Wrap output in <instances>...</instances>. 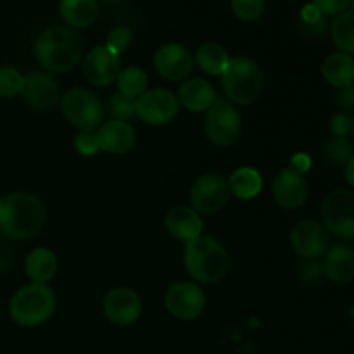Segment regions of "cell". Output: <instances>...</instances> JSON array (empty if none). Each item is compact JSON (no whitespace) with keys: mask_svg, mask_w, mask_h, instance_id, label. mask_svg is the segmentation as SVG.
Segmentation results:
<instances>
[{"mask_svg":"<svg viewBox=\"0 0 354 354\" xmlns=\"http://www.w3.org/2000/svg\"><path fill=\"white\" fill-rule=\"evenodd\" d=\"M47 220L44 201L31 192H12L0 203V234L12 241L37 237Z\"/></svg>","mask_w":354,"mask_h":354,"instance_id":"cell-1","label":"cell"},{"mask_svg":"<svg viewBox=\"0 0 354 354\" xmlns=\"http://www.w3.org/2000/svg\"><path fill=\"white\" fill-rule=\"evenodd\" d=\"M35 57L52 73H68L83 57V38L69 26L47 28L35 44Z\"/></svg>","mask_w":354,"mask_h":354,"instance_id":"cell-2","label":"cell"},{"mask_svg":"<svg viewBox=\"0 0 354 354\" xmlns=\"http://www.w3.org/2000/svg\"><path fill=\"white\" fill-rule=\"evenodd\" d=\"M183 263L187 273L201 283L220 282L230 268L227 249L211 235H199L187 242Z\"/></svg>","mask_w":354,"mask_h":354,"instance_id":"cell-3","label":"cell"},{"mask_svg":"<svg viewBox=\"0 0 354 354\" xmlns=\"http://www.w3.org/2000/svg\"><path fill=\"white\" fill-rule=\"evenodd\" d=\"M55 311V294L47 283H28L12 296L9 304L10 318L21 327H38Z\"/></svg>","mask_w":354,"mask_h":354,"instance_id":"cell-4","label":"cell"},{"mask_svg":"<svg viewBox=\"0 0 354 354\" xmlns=\"http://www.w3.org/2000/svg\"><path fill=\"white\" fill-rule=\"evenodd\" d=\"M223 92L234 104L248 106L259 97L263 90V73L251 57H232L221 75Z\"/></svg>","mask_w":354,"mask_h":354,"instance_id":"cell-5","label":"cell"},{"mask_svg":"<svg viewBox=\"0 0 354 354\" xmlns=\"http://www.w3.org/2000/svg\"><path fill=\"white\" fill-rule=\"evenodd\" d=\"M61 111L78 131H95L104 123L106 106L97 93L86 88L68 90L61 97Z\"/></svg>","mask_w":354,"mask_h":354,"instance_id":"cell-6","label":"cell"},{"mask_svg":"<svg viewBox=\"0 0 354 354\" xmlns=\"http://www.w3.org/2000/svg\"><path fill=\"white\" fill-rule=\"evenodd\" d=\"M204 133L216 147L235 144L242 133V116L237 107L228 100L216 99V102L206 111Z\"/></svg>","mask_w":354,"mask_h":354,"instance_id":"cell-7","label":"cell"},{"mask_svg":"<svg viewBox=\"0 0 354 354\" xmlns=\"http://www.w3.org/2000/svg\"><path fill=\"white\" fill-rule=\"evenodd\" d=\"M322 221L328 234L339 239H354V192L334 190L322 204Z\"/></svg>","mask_w":354,"mask_h":354,"instance_id":"cell-8","label":"cell"},{"mask_svg":"<svg viewBox=\"0 0 354 354\" xmlns=\"http://www.w3.org/2000/svg\"><path fill=\"white\" fill-rule=\"evenodd\" d=\"M230 197V182L216 173L199 176L190 189V204L199 214L218 213L227 206Z\"/></svg>","mask_w":354,"mask_h":354,"instance_id":"cell-9","label":"cell"},{"mask_svg":"<svg viewBox=\"0 0 354 354\" xmlns=\"http://www.w3.org/2000/svg\"><path fill=\"white\" fill-rule=\"evenodd\" d=\"M178 109V97L166 88L147 90L135 99V116L152 127L171 123Z\"/></svg>","mask_w":354,"mask_h":354,"instance_id":"cell-10","label":"cell"},{"mask_svg":"<svg viewBox=\"0 0 354 354\" xmlns=\"http://www.w3.org/2000/svg\"><path fill=\"white\" fill-rule=\"evenodd\" d=\"M165 306L178 320H196L206 308V296L196 283L175 282L166 290Z\"/></svg>","mask_w":354,"mask_h":354,"instance_id":"cell-11","label":"cell"},{"mask_svg":"<svg viewBox=\"0 0 354 354\" xmlns=\"http://www.w3.org/2000/svg\"><path fill=\"white\" fill-rule=\"evenodd\" d=\"M121 71L120 55L106 45L92 48L83 59V75L93 86H109Z\"/></svg>","mask_w":354,"mask_h":354,"instance_id":"cell-12","label":"cell"},{"mask_svg":"<svg viewBox=\"0 0 354 354\" xmlns=\"http://www.w3.org/2000/svg\"><path fill=\"white\" fill-rule=\"evenodd\" d=\"M308 182L303 173L292 168H283L273 178L272 196L273 201L282 209H299L308 201Z\"/></svg>","mask_w":354,"mask_h":354,"instance_id":"cell-13","label":"cell"},{"mask_svg":"<svg viewBox=\"0 0 354 354\" xmlns=\"http://www.w3.org/2000/svg\"><path fill=\"white\" fill-rule=\"evenodd\" d=\"M154 66L159 76L168 82H185L194 69V57L189 48L180 44H168L154 54Z\"/></svg>","mask_w":354,"mask_h":354,"instance_id":"cell-14","label":"cell"},{"mask_svg":"<svg viewBox=\"0 0 354 354\" xmlns=\"http://www.w3.org/2000/svg\"><path fill=\"white\" fill-rule=\"evenodd\" d=\"M292 249L304 259H318L328 249V232L315 220H304L290 232Z\"/></svg>","mask_w":354,"mask_h":354,"instance_id":"cell-15","label":"cell"},{"mask_svg":"<svg viewBox=\"0 0 354 354\" xmlns=\"http://www.w3.org/2000/svg\"><path fill=\"white\" fill-rule=\"evenodd\" d=\"M28 106L35 111H48L61 102V90L57 82L44 71H31L24 76L23 92Z\"/></svg>","mask_w":354,"mask_h":354,"instance_id":"cell-16","label":"cell"},{"mask_svg":"<svg viewBox=\"0 0 354 354\" xmlns=\"http://www.w3.org/2000/svg\"><path fill=\"white\" fill-rule=\"evenodd\" d=\"M104 315L114 325H131L140 318L142 301L135 290L128 287H116L104 297Z\"/></svg>","mask_w":354,"mask_h":354,"instance_id":"cell-17","label":"cell"},{"mask_svg":"<svg viewBox=\"0 0 354 354\" xmlns=\"http://www.w3.org/2000/svg\"><path fill=\"white\" fill-rule=\"evenodd\" d=\"M95 133L99 138L100 151L111 154H127L137 144V131L127 121L111 120L100 124Z\"/></svg>","mask_w":354,"mask_h":354,"instance_id":"cell-18","label":"cell"},{"mask_svg":"<svg viewBox=\"0 0 354 354\" xmlns=\"http://www.w3.org/2000/svg\"><path fill=\"white\" fill-rule=\"evenodd\" d=\"M203 227L201 214L189 206L171 207L165 218V228L168 234L185 244L203 235Z\"/></svg>","mask_w":354,"mask_h":354,"instance_id":"cell-19","label":"cell"},{"mask_svg":"<svg viewBox=\"0 0 354 354\" xmlns=\"http://www.w3.org/2000/svg\"><path fill=\"white\" fill-rule=\"evenodd\" d=\"M178 102L192 113H206L218 95L214 86L203 78H187L178 88Z\"/></svg>","mask_w":354,"mask_h":354,"instance_id":"cell-20","label":"cell"},{"mask_svg":"<svg viewBox=\"0 0 354 354\" xmlns=\"http://www.w3.org/2000/svg\"><path fill=\"white\" fill-rule=\"evenodd\" d=\"M324 265L325 277L337 283L351 282L354 279V251L349 245L337 244L327 249Z\"/></svg>","mask_w":354,"mask_h":354,"instance_id":"cell-21","label":"cell"},{"mask_svg":"<svg viewBox=\"0 0 354 354\" xmlns=\"http://www.w3.org/2000/svg\"><path fill=\"white\" fill-rule=\"evenodd\" d=\"M322 75L327 80L328 85L335 88H344L354 83V57L344 54V52H335L330 54L324 61L322 66Z\"/></svg>","mask_w":354,"mask_h":354,"instance_id":"cell-22","label":"cell"},{"mask_svg":"<svg viewBox=\"0 0 354 354\" xmlns=\"http://www.w3.org/2000/svg\"><path fill=\"white\" fill-rule=\"evenodd\" d=\"M24 272L35 283H47L57 273V256L47 248H37L28 254Z\"/></svg>","mask_w":354,"mask_h":354,"instance_id":"cell-23","label":"cell"},{"mask_svg":"<svg viewBox=\"0 0 354 354\" xmlns=\"http://www.w3.org/2000/svg\"><path fill=\"white\" fill-rule=\"evenodd\" d=\"M59 10L69 28L82 30V28H88L97 19L99 6H97V0H61Z\"/></svg>","mask_w":354,"mask_h":354,"instance_id":"cell-24","label":"cell"},{"mask_svg":"<svg viewBox=\"0 0 354 354\" xmlns=\"http://www.w3.org/2000/svg\"><path fill=\"white\" fill-rule=\"evenodd\" d=\"M228 61L230 57H228L227 50L216 41H207V44L201 45L196 52L197 66L209 76L223 75Z\"/></svg>","mask_w":354,"mask_h":354,"instance_id":"cell-25","label":"cell"},{"mask_svg":"<svg viewBox=\"0 0 354 354\" xmlns=\"http://www.w3.org/2000/svg\"><path fill=\"white\" fill-rule=\"evenodd\" d=\"M228 182H230L232 196L244 201L256 197L263 189V178L254 168H239Z\"/></svg>","mask_w":354,"mask_h":354,"instance_id":"cell-26","label":"cell"},{"mask_svg":"<svg viewBox=\"0 0 354 354\" xmlns=\"http://www.w3.org/2000/svg\"><path fill=\"white\" fill-rule=\"evenodd\" d=\"M330 37L339 52L354 55V10L335 16L330 26Z\"/></svg>","mask_w":354,"mask_h":354,"instance_id":"cell-27","label":"cell"},{"mask_svg":"<svg viewBox=\"0 0 354 354\" xmlns=\"http://www.w3.org/2000/svg\"><path fill=\"white\" fill-rule=\"evenodd\" d=\"M118 90L120 93H123L128 99H137L142 93L147 92L149 86V78L147 73L140 68H135V66H130V68L121 69L120 75L116 78Z\"/></svg>","mask_w":354,"mask_h":354,"instance_id":"cell-28","label":"cell"},{"mask_svg":"<svg viewBox=\"0 0 354 354\" xmlns=\"http://www.w3.org/2000/svg\"><path fill=\"white\" fill-rule=\"evenodd\" d=\"M324 159L330 166H346L354 156V145L349 137H335L332 135L327 138L322 147Z\"/></svg>","mask_w":354,"mask_h":354,"instance_id":"cell-29","label":"cell"},{"mask_svg":"<svg viewBox=\"0 0 354 354\" xmlns=\"http://www.w3.org/2000/svg\"><path fill=\"white\" fill-rule=\"evenodd\" d=\"M23 86L24 76L17 69L9 68V66L0 68V97L12 99L23 92Z\"/></svg>","mask_w":354,"mask_h":354,"instance_id":"cell-30","label":"cell"},{"mask_svg":"<svg viewBox=\"0 0 354 354\" xmlns=\"http://www.w3.org/2000/svg\"><path fill=\"white\" fill-rule=\"evenodd\" d=\"M107 113L116 121H130L135 118V100L116 92L107 100Z\"/></svg>","mask_w":354,"mask_h":354,"instance_id":"cell-31","label":"cell"},{"mask_svg":"<svg viewBox=\"0 0 354 354\" xmlns=\"http://www.w3.org/2000/svg\"><path fill=\"white\" fill-rule=\"evenodd\" d=\"M266 0H232V10L244 23H252L263 16Z\"/></svg>","mask_w":354,"mask_h":354,"instance_id":"cell-32","label":"cell"},{"mask_svg":"<svg viewBox=\"0 0 354 354\" xmlns=\"http://www.w3.org/2000/svg\"><path fill=\"white\" fill-rule=\"evenodd\" d=\"M75 149L80 156H85V158H93L99 154L100 144L95 131H78L75 137Z\"/></svg>","mask_w":354,"mask_h":354,"instance_id":"cell-33","label":"cell"},{"mask_svg":"<svg viewBox=\"0 0 354 354\" xmlns=\"http://www.w3.org/2000/svg\"><path fill=\"white\" fill-rule=\"evenodd\" d=\"M131 41H133V33H131L130 28L116 26L111 30L109 37H107L106 47H109L111 50L116 52V54L120 55L121 52H124L130 47Z\"/></svg>","mask_w":354,"mask_h":354,"instance_id":"cell-34","label":"cell"},{"mask_svg":"<svg viewBox=\"0 0 354 354\" xmlns=\"http://www.w3.org/2000/svg\"><path fill=\"white\" fill-rule=\"evenodd\" d=\"M299 277L310 286H317L324 280L325 272H324V265L318 263L317 259H306V261L301 265L299 268Z\"/></svg>","mask_w":354,"mask_h":354,"instance_id":"cell-35","label":"cell"},{"mask_svg":"<svg viewBox=\"0 0 354 354\" xmlns=\"http://www.w3.org/2000/svg\"><path fill=\"white\" fill-rule=\"evenodd\" d=\"M313 6L325 16H339L348 10L349 0H313Z\"/></svg>","mask_w":354,"mask_h":354,"instance_id":"cell-36","label":"cell"},{"mask_svg":"<svg viewBox=\"0 0 354 354\" xmlns=\"http://www.w3.org/2000/svg\"><path fill=\"white\" fill-rule=\"evenodd\" d=\"M351 127H353V120L344 113L335 114L330 121V131L332 135H335V137H349V133H351Z\"/></svg>","mask_w":354,"mask_h":354,"instance_id":"cell-37","label":"cell"},{"mask_svg":"<svg viewBox=\"0 0 354 354\" xmlns=\"http://www.w3.org/2000/svg\"><path fill=\"white\" fill-rule=\"evenodd\" d=\"M335 104L341 107L346 113H353L354 111V83L344 88H339V92L335 93Z\"/></svg>","mask_w":354,"mask_h":354,"instance_id":"cell-38","label":"cell"},{"mask_svg":"<svg viewBox=\"0 0 354 354\" xmlns=\"http://www.w3.org/2000/svg\"><path fill=\"white\" fill-rule=\"evenodd\" d=\"M14 263L12 245L6 241H0V272H7Z\"/></svg>","mask_w":354,"mask_h":354,"instance_id":"cell-39","label":"cell"},{"mask_svg":"<svg viewBox=\"0 0 354 354\" xmlns=\"http://www.w3.org/2000/svg\"><path fill=\"white\" fill-rule=\"evenodd\" d=\"M301 16H303L304 23L310 24V26H317V24L322 23V12L313 3H308L303 9V12H301Z\"/></svg>","mask_w":354,"mask_h":354,"instance_id":"cell-40","label":"cell"},{"mask_svg":"<svg viewBox=\"0 0 354 354\" xmlns=\"http://www.w3.org/2000/svg\"><path fill=\"white\" fill-rule=\"evenodd\" d=\"M344 175H346V182L354 189V156L351 158V161L344 166Z\"/></svg>","mask_w":354,"mask_h":354,"instance_id":"cell-41","label":"cell"},{"mask_svg":"<svg viewBox=\"0 0 354 354\" xmlns=\"http://www.w3.org/2000/svg\"><path fill=\"white\" fill-rule=\"evenodd\" d=\"M349 317H351V320H353V324H354V304L351 306V310H349Z\"/></svg>","mask_w":354,"mask_h":354,"instance_id":"cell-42","label":"cell"},{"mask_svg":"<svg viewBox=\"0 0 354 354\" xmlns=\"http://www.w3.org/2000/svg\"><path fill=\"white\" fill-rule=\"evenodd\" d=\"M102 2H107V3H118V2H121V0H102Z\"/></svg>","mask_w":354,"mask_h":354,"instance_id":"cell-43","label":"cell"},{"mask_svg":"<svg viewBox=\"0 0 354 354\" xmlns=\"http://www.w3.org/2000/svg\"><path fill=\"white\" fill-rule=\"evenodd\" d=\"M349 6H351V10H354V0H349Z\"/></svg>","mask_w":354,"mask_h":354,"instance_id":"cell-44","label":"cell"},{"mask_svg":"<svg viewBox=\"0 0 354 354\" xmlns=\"http://www.w3.org/2000/svg\"><path fill=\"white\" fill-rule=\"evenodd\" d=\"M351 133L354 135V118H353V127H351Z\"/></svg>","mask_w":354,"mask_h":354,"instance_id":"cell-45","label":"cell"},{"mask_svg":"<svg viewBox=\"0 0 354 354\" xmlns=\"http://www.w3.org/2000/svg\"><path fill=\"white\" fill-rule=\"evenodd\" d=\"M0 203H2V199H0Z\"/></svg>","mask_w":354,"mask_h":354,"instance_id":"cell-46","label":"cell"},{"mask_svg":"<svg viewBox=\"0 0 354 354\" xmlns=\"http://www.w3.org/2000/svg\"><path fill=\"white\" fill-rule=\"evenodd\" d=\"M353 251H354V248H353Z\"/></svg>","mask_w":354,"mask_h":354,"instance_id":"cell-47","label":"cell"}]
</instances>
